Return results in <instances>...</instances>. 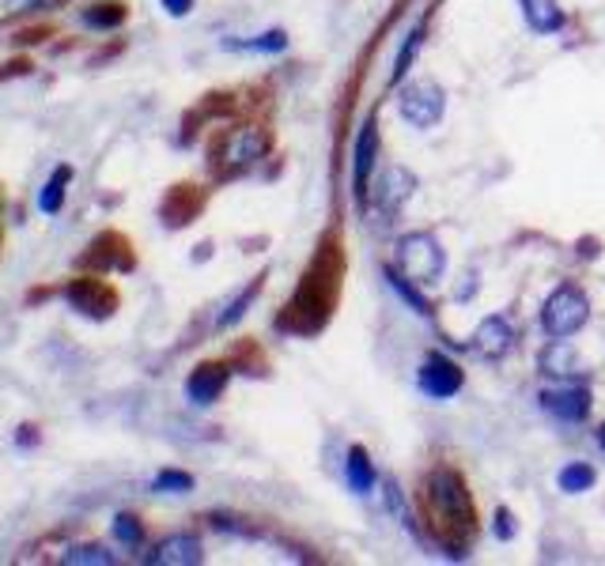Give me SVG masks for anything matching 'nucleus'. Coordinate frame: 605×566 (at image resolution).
I'll return each instance as SVG.
<instances>
[{
	"label": "nucleus",
	"mask_w": 605,
	"mask_h": 566,
	"mask_svg": "<svg viewBox=\"0 0 605 566\" xmlns=\"http://www.w3.org/2000/svg\"><path fill=\"white\" fill-rule=\"evenodd\" d=\"M340 283H345V246H340L337 230H326L318 238L311 264L295 283L292 298H288L272 325L280 332H288V337H318L340 303Z\"/></svg>",
	"instance_id": "nucleus-1"
},
{
	"label": "nucleus",
	"mask_w": 605,
	"mask_h": 566,
	"mask_svg": "<svg viewBox=\"0 0 605 566\" xmlns=\"http://www.w3.org/2000/svg\"><path fill=\"white\" fill-rule=\"evenodd\" d=\"M424 510H428L432 525L442 533V544L450 547V555H462L466 536L477 529V510L470 487L455 468H436L424 479Z\"/></svg>",
	"instance_id": "nucleus-2"
},
{
	"label": "nucleus",
	"mask_w": 605,
	"mask_h": 566,
	"mask_svg": "<svg viewBox=\"0 0 605 566\" xmlns=\"http://www.w3.org/2000/svg\"><path fill=\"white\" fill-rule=\"evenodd\" d=\"M272 151V133L258 122H238L227 128H216L209 140V174L212 182H235L250 174L261 159Z\"/></svg>",
	"instance_id": "nucleus-3"
},
{
	"label": "nucleus",
	"mask_w": 605,
	"mask_h": 566,
	"mask_svg": "<svg viewBox=\"0 0 605 566\" xmlns=\"http://www.w3.org/2000/svg\"><path fill=\"white\" fill-rule=\"evenodd\" d=\"M61 298L88 321H110L122 310V291L114 287L102 272H80V276L61 283Z\"/></svg>",
	"instance_id": "nucleus-4"
},
{
	"label": "nucleus",
	"mask_w": 605,
	"mask_h": 566,
	"mask_svg": "<svg viewBox=\"0 0 605 566\" xmlns=\"http://www.w3.org/2000/svg\"><path fill=\"white\" fill-rule=\"evenodd\" d=\"M76 269L80 272H136V246L130 235L107 227L83 246V253L76 257Z\"/></svg>",
	"instance_id": "nucleus-5"
},
{
	"label": "nucleus",
	"mask_w": 605,
	"mask_h": 566,
	"mask_svg": "<svg viewBox=\"0 0 605 566\" xmlns=\"http://www.w3.org/2000/svg\"><path fill=\"white\" fill-rule=\"evenodd\" d=\"M586 317H591V303H586V295L575 287V283H564V287H557L549 298H545L541 329L549 332L552 340H568V337H575V332L583 329Z\"/></svg>",
	"instance_id": "nucleus-6"
},
{
	"label": "nucleus",
	"mask_w": 605,
	"mask_h": 566,
	"mask_svg": "<svg viewBox=\"0 0 605 566\" xmlns=\"http://www.w3.org/2000/svg\"><path fill=\"white\" fill-rule=\"evenodd\" d=\"M442 264H447L442 246L428 230H413V235H405L402 242H397V272H402L405 280L436 283L442 276Z\"/></svg>",
	"instance_id": "nucleus-7"
},
{
	"label": "nucleus",
	"mask_w": 605,
	"mask_h": 566,
	"mask_svg": "<svg viewBox=\"0 0 605 566\" xmlns=\"http://www.w3.org/2000/svg\"><path fill=\"white\" fill-rule=\"evenodd\" d=\"M204 208H209V189L198 182H175L159 201V219L167 230H186L204 216Z\"/></svg>",
	"instance_id": "nucleus-8"
},
{
	"label": "nucleus",
	"mask_w": 605,
	"mask_h": 566,
	"mask_svg": "<svg viewBox=\"0 0 605 566\" xmlns=\"http://www.w3.org/2000/svg\"><path fill=\"white\" fill-rule=\"evenodd\" d=\"M397 106H402V117L413 128H436L442 122V110H447V94L432 80H413L402 88Z\"/></svg>",
	"instance_id": "nucleus-9"
},
{
	"label": "nucleus",
	"mask_w": 605,
	"mask_h": 566,
	"mask_svg": "<svg viewBox=\"0 0 605 566\" xmlns=\"http://www.w3.org/2000/svg\"><path fill=\"white\" fill-rule=\"evenodd\" d=\"M238 114V94L235 91H209L198 99V106H190L182 114V133H178V140L182 144H193L201 136L204 125H216L220 117H232Z\"/></svg>",
	"instance_id": "nucleus-10"
},
{
	"label": "nucleus",
	"mask_w": 605,
	"mask_h": 566,
	"mask_svg": "<svg viewBox=\"0 0 605 566\" xmlns=\"http://www.w3.org/2000/svg\"><path fill=\"white\" fill-rule=\"evenodd\" d=\"M232 363L227 359H204V363H198L190 371V377H186V397L193 400V405L209 408L216 405L220 397H224L227 382H232Z\"/></svg>",
	"instance_id": "nucleus-11"
},
{
	"label": "nucleus",
	"mask_w": 605,
	"mask_h": 566,
	"mask_svg": "<svg viewBox=\"0 0 605 566\" xmlns=\"http://www.w3.org/2000/svg\"><path fill=\"white\" fill-rule=\"evenodd\" d=\"M374 159H379V122H374V114H371L368 122L360 125V136H356V148H352V189L360 204H368Z\"/></svg>",
	"instance_id": "nucleus-12"
},
{
	"label": "nucleus",
	"mask_w": 605,
	"mask_h": 566,
	"mask_svg": "<svg viewBox=\"0 0 605 566\" xmlns=\"http://www.w3.org/2000/svg\"><path fill=\"white\" fill-rule=\"evenodd\" d=\"M416 382H421V389L428 393L432 400H447V397H455V393H462L466 374H462V366L450 363V359L428 355L421 366V374H416Z\"/></svg>",
	"instance_id": "nucleus-13"
},
{
	"label": "nucleus",
	"mask_w": 605,
	"mask_h": 566,
	"mask_svg": "<svg viewBox=\"0 0 605 566\" xmlns=\"http://www.w3.org/2000/svg\"><path fill=\"white\" fill-rule=\"evenodd\" d=\"M144 563L152 566H198L204 563V547L193 533H170L152 544V552L144 555Z\"/></svg>",
	"instance_id": "nucleus-14"
},
{
	"label": "nucleus",
	"mask_w": 605,
	"mask_h": 566,
	"mask_svg": "<svg viewBox=\"0 0 605 566\" xmlns=\"http://www.w3.org/2000/svg\"><path fill=\"white\" fill-rule=\"evenodd\" d=\"M473 348L481 351L484 359H504L507 351L515 348V329H511L507 317H500V314L484 317L473 332Z\"/></svg>",
	"instance_id": "nucleus-15"
},
{
	"label": "nucleus",
	"mask_w": 605,
	"mask_h": 566,
	"mask_svg": "<svg viewBox=\"0 0 605 566\" xmlns=\"http://www.w3.org/2000/svg\"><path fill=\"white\" fill-rule=\"evenodd\" d=\"M541 408L552 411L557 419H564V423H583L586 416H591V393L586 389H549L541 393Z\"/></svg>",
	"instance_id": "nucleus-16"
},
{
	"label": "nucleus",
	"mask_w": 605,
	"mask_h": 566,
	"mask_svg": "<svg viewBox=\"0 0 605 566\" xmlns=\"http://www.w3.org/2000/svg\"><path fill=\"white\" fill-rule=\"evenodd\" d=\"M130 0H91V4L80 8V20L91 31H122L130 23Z\"/></svg>",
	"instance_id": "nucleus-17"
},
{
	"label": "nucleus",
	"mask_w": 605,
	"mask_h": 566,
	"mask_svg": "<svg viewBox=\"0 0 605 566\" xmlns=\"http://www.w3.org/2000/svg\"><path fill=\"white\" fill-rule=\"evenodd\" d=\"M413 189H416V178L408 174V170H402V167H390L386 174L379 178V193H374V204H379L382 212H397L402 204L413 196Z\"/></svg>",
	"instance_id": "nucleus-18"
},
{
	"label": "nucleus",
	"mask_w": 605,
	"mask_h": 566,
	"mask_svg": "<svg viewBox=\"0 0 605 566\" xmlns=\"http://www.w3.org/2000/svg\"><path fill=\"white\" fill-rule=\"evenodd\" d=\"M227 363H232L235 374H246V377H266L269 374V355L261 351V344L254 337L235 340L232 351H227Z\"/></svg>",
	"instance_id": "nucleus-19"
},
{
	"label": "nucleus",
	"mask_w": 605,
	"mask_h": 566,
	"mask_svg": "<svg viewBox=\"0 0 605 566\" xmlns=\"http://www.w3.org/2000/svg\"><path fill=\"white\" fill-rule=\"evenodd\" d=\"M76 170L61 162V167H54V174H49V182L38 189V212H46V216H57V212L65 208V196H68V185H72Z\"/></svg>",
	"instance_id": "nucleus-20"
},
{
	"label": "nucleus",
	"mask_w": 605,
	"mask_h": 566,
	"mask_svg": "<svg viewBox=\"0 0 605 566\" xmlns=\"http://www.w3.org/2000/svg\"><path fill=\"white\" fill-rule=\"evenodd\" d=\"M266 280H269V272H258V276H254L250 283H246L243 291H238V295L232 298V303L224 306V314L216 317V329L224 332V329H232V325H238L246 317V310H250L254 306V298L261 295V291H266Z\"/></svg>",
	"instance_id": "nucleus-21"
},
{
	"label": "nucleus",
	"mask_w": 605,
	"mask_h": 566,
	"mask_svg": "<svg viewBox=\"0 0 605 566\" xmlns=\"http://www.w3.org/2000/svg\"><path fill=\"white\" fill-rule=\"evenodd\" d=\"M541 371L552 374V377L579 374V351L572 344V337H568V340H552V344L541 351Z\"/></svg>",
	"instance_id": "nucleus-22"
},
{
	"label": "nucleus",
	"mask_w": 605,
	"mask_h": 566,
	"mask_svg": "<svg viewBox=\"0 0 605 566\" xmlns=\"http://www.w3.org/2000/svg\"><path fill=\"white\" fill-rule=\"evenodd\" d=\"M523 15L530 23V31L538 34H557L564 27V12H560L557 0H523Z\"/></svg>",
	"instance_id": "nucleus-23"
},
{
	"label": "nucleus",
	"mask_w": 605,
	"mask_h": 566,
	"mask_svg": "<svg viewBox=\"0 0 605 566\" xmlns=\"http://www.w3.org/2000/svg\"><path fill=\"white\" fill-rule=\"evenodd\" d=\"M345 476H348V487H352L356 495H371L379 472H374V465H371V457H368V450H363V445H352V450H348Z\"/></svg>",
	"instance_id": "nucleus-24"
},
{
	"label": "nucleus",
	"mask_w": 605,
	"mask_h": 566,
	"mask_svg": "<svg viewBox=\"0 0 605 566\" xmlns=\"http://www.w3.org/2000/svg\"><path fill=\"white\" fill-rule=\"evenodd\" d=\"M57 559L68 566H114L117 555L107 544H68Z\"/></svg>",
	"instance_id": "nucleus-25"
},
{
	"label": "nucleus",
	"mask_w": 605,
	"mask_h": 566,
	"mask_svg": "<svg viewBox=\"0 0 605 566\" xmlns=\"http://www.w3.org/2000/svg\"><path fill=\"white\" fill-rule=\"evenodd\" d=\"M594 468L586 465V461H572V465H564L560 468V476H557V484H560V491H568V495H583V491H591L594 487Z\"/></svg>",
	"instance_id": "nucleus-26"
},
{
	"label": "nucleus",
	"mask_w": 605,
	"mask_h": 566,
	"mask_svg": "<svg viewBox=\"0 0 605 566\" xmlns=\"http://www.w3.org/2000/svg\"><path fill=\"white\" fill-rule=\"evenodd\" d=\"M382 276L390 280V287H394L397 295H402L405 303L413 306L416 314H421V317H432V303H428V298L421 295V291L413 287V280H405V276H402V272H397V269H382Z\"/></svg>",
	"instance_id": "nucleus-27"
},
{
	"label": "nucleus",
	"mask_w": 605,
	"mask_h": 566,
	"mask_svg": "<svg viewBox=\"0 0 605 566\" xmlns=\"http://www.w3.org/2000/svg\"><path fill=\"white\" fill-rule=\"evenodd\" d=\"M227 49H250V54H284V49H288V34L284 31H266V34H258V38L227 42Z\"/></svg>",
	"instance_id": "nucleus-28"
},
{
	"label": "nucleus",
	"mask_w": 605,
	"mask_h": 566,
	"mask_svg": "<svg viewBox=\"0 0 605 566\" xmlns=\"http://www.w3.org/2000/svg\"><path fill=\"white\" fill-rule=\"evenodd\" d=\"M114 540L122 547H141L144 544V521L136 513H117L114 518Z\"/></svg>",
	"instance_id": "nucleus-29"
},
{
	"label": "nucleus",
	"mask_w": 605,
	"mask_h": 566,
	"mask_svg": "<svg viewBox=\"0 0 605 566\" xmlns=\"http://www.w3.org/2000/svg\"><path fill=\"white\" fill-rule=\"evenodd\" d=\"M65 0H0V27L12 20H20V15L34 12V8H61Z\"/></svg>",
	"instance_id": "nucleus-30"
},
{
	"label": "nucleus",
	"mask_w": 605,
	"mask_h": 566,
	"mask_svg": "<svg viewBox=\"0 0 605 566\" xmlns=\"http://www.w3.org/2000/svg\"><path fill=\"white\" fill-rule=\"evenodd\" d=\"M421 42H424V27H416V31L405 38L402 54H397V61H394V72H390V80H394V83H402L405 76H408V65H413L416 54H421Z\"/></svg>",
	"instance_id": "nucleus-31"
},
{
	"label": "nucleus",
	"mask_w": 605,
	"mask_h": 566,
	"mask_svg": "<svg viewBox=\"0 0 605 566\" xmlns=\"http://www.w3.org/2000/svg\"><path fill=\"white\" fill-rule=\"evenodd\" d=\"M156 491H167V495L193 491V476H190V472H178V468H164L156 476Z\"/></svg>",
	"instance_id": "nucleus-32"
},
{
	"label": "nucleus",
	"mask_w": 605,
	"mask_h": 566,
	"mask_svg": "<svg viewBox=\"0 0 605 566\" xmlns=\"http://www.w3.org/2000/svg\"><path fill=\"white\" fill-rule=\"evenodd\" d=\"M54 34H57L54 23H34V27L15 31V34H12V42H15V46H20V49H27V46H46V42L54 38Z\"/></svg>",
	"instance_id": "nucleus-33"
},
{
	"label": "nucleus",
	"mask_w": 605,
	"mask_h": 566,
	"mask_svg": "<svg viewBox=\"0 0 605 566\" xmlns=\"http://www.w3.org/2000/svg\"><path fill=\"white\" fill-rule=\"evenodd\" d=\"M34 72V61L31 57H12V61L0 65V83H12V80H23V76Z\"/></svg>",
	"instance_id": "nucleus-34"
},
{
	"label": "nucleus",
	"mask_w": 605,
	"mask_h": 566,
	"mask_svg": "<svg viewBox=\"0 0 605 566\" xmlns=\"http://www.w3.org/2000/svg\"><path fill=\"white\" fill-rule=\"evenodd\" d=\"M125 46H130V42H125V38H114V42H110V46L96 49V54H91V68H99V65L114 61L117 54H125Z\"/></svg>",
	"instance_id": "nucleus-35"
},
{
	"label": "nucleus",
	"mask_w": 605,
	"mask_h": 566,
	"mask_svg": "<svg viewBox=\"0 0 605 566\" xmlns=\"http://www.w3.org/2000/svg\"><path fill=\"white\" fill-rule=\"evenodd\" d=\"M54 295H61V287H54V283H38V287H31L27 295H23V303L34 306V303H49Z\"/></svg>",
	"instance_id": "nucleus-36"
},
{
	"label": "nucleus",
	"mask_w": 605,
	"mask_h": 566,
	"mask_svg": "<svg viewBox=\"0 0 605 566\" xmlns=\"http://www.w3.org/2000/svg\"><path fill=\"white\" fill-rule=\"evenodd\" d=\"M159 4L167 8V15H175V20H182V15H190V12H193V4H198V0H159Z\"/></svg>",
	"instance_id": "nucleus-37"
},
{
	"label": "nucleus",
	"mask_w": 605,
	"mask_h": 566,
	"mask_svg": "<svg viewBox=\"0 0 605 566\" xmlns=\"http://www.w3.org/2000/svg\"><path fill=\"white\" fill-rule=\"evenodd\" d=\"M496 536H500V540H511V536H515V518H511V510H500V513H496Z\"/></svg>",
	"instance_id": "nucleus-38"
},
{
	"label": "nucleus",
	"mask_w": 605,
	"mask_h": 566,
	"mask_svg": "<svg viewBox=\"0 0 605 566\" xmlns=\"http://www.w3.org/2000/svg\"><path fill=\"white\" fill-rule=\"evenodd\" d=\"M15 439H20V445H34V442L42 439V434H38V427H34V423H23V427H20V434H15Z\"/></svg>",
	"instance_id": "nucleus-39"
},
{
	"label": "nucleus",
	"mask_w": 605,
	"mask_h": 566,
	"mask_svg": "<svg viewBox=\"0 0 605 566\" xmlns=\"http://www.w3.org/2000/svg\"><path fill=\"white\" fill-rule=\"evenodd\" d=\"M0 250H4V189H0Z\"/></svg>",
	"instance_id": "nucleus-40"
},
{
	"label": "nucleus",
	"mask_w": 605,
	"mask_h": 566,
	"mask_svg": "<svg viewBox=\"0 0 605 566\" xmlns=\"http://www.w3.org/2000/svg\"><path fill=\"white\" fill-rule=\"evenodd\" d=\"M598 442H602V450H605V427H602V431H598Z\"/></svg>",
	"instance_id": "nucleus-41"
}]
</instances>
